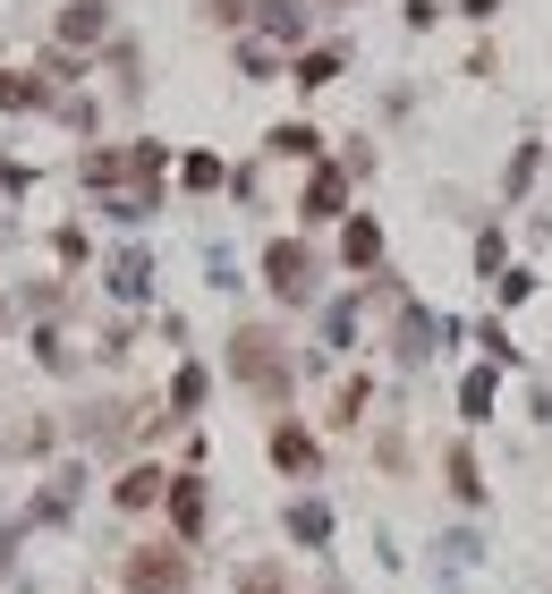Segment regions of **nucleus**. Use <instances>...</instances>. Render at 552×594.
I'll return each instance as SVG.
<instances>
[{"mask_svg":"<svg viewBox=\"0 0 552 594\" xmlns=\"http://www.w3.org/2000/svg\"><path fill=\"white\" fill-rule=\"evenodd\" d=\"M272 459H281V475H315V468H324L315 434H297V425H272Z\"/></svg>","mask_w":552,"mask_h":594,"instance_id":"nucleus-6","label":"nucleus"},{"mask_svg":"<svg viewBox=\"0 0 552 594\" xmlns=\"http://www.w3.org/2000/svg\"><path fill=\"white\" fill-rule=\"evenodd\" d=\"M331 77H340V52H331V43H324V52H306V60H297V86H306V94H324Z\"/></svg>","mask_w":552,"mask_h":594,"instance_id":"nucleus-13","label":"nucleus"},{"mask_svg":"<svg viewBox=\"0 0 552 594\" xmlns=\"http://www.w3.org/2000/svg\"><path fill=\"white\" fill-rule=\"evenodd\" d=\"M170 407H179V416H195V407H204V366H179V382H170Z\"/></svg>","mask_w":552,"mask_h":594,"instance_id":"nucleus-14","label":"nucleus"},{"mask_svg":"<svg viewBox=\"0 0 552 594\" xmlns=\"http://www.w3.org/2000/svg\"><path fill=\"white\" fill-rule=\"evenodd\" d=\"M451 493H459V501H485V475H476V459H467V450H451Z\"/></svg>","mask_w":552,"mask_h":594,"instance_id":"nucleus-19","label":"nucleus"},{"mask_svg":"<svg viewBox=\"0 0 552 594\" xmlns=\"http://www.w3.org/2000/svg\"><path fill=\"white\" fill-rule=\"evenodd\" d=\"M459 407H467V416H493V366H476V374L459 382Z\"/></svg>","mask_w":552,"mask_h":594,"instance_id":"nucleus-15","label":"nucleus"},{"mask_svg":"<svg viewBox=\"0 0 552 594\" xmlns=\"http://www.w3.org/2000/svg\"><path fill=\"white\" fill-rule=\"evenodd\" d=\"M162 493H170V475H162V468H128L120 484H111V501H120V509H154Z\"/></svg>","mask_w":552,"mask_h":594,"instance_id":"nucleus-8","label":"nucleus"},{"mask_svg":"<svg viewBox=\"0 0 552 594\" xmlns=\"http://www.w3.org/2000/svg\"><path fill=\"white\" fill-rule=\"evenodd\" d=\"M340 204H349V170H315V179H306V204H297V213L306 221H340Z\"/></svg>","mask_w":552,"mask_h":594,"instance_id":"nucleus-5","label":"nucleus"},{"mask_svg":"<svg viewBox=\"0 0 552 594\" xmlns=\"http://www.w3.org/2000/svg\"><path fill=\"white\" fill-rule=\"evenodd\" d=\"M111 289H120V298H145V289H154V264H145V255H120V264H111Z\"/></svg>","mask_w":552,"mask_h":594,"instance_id":"nucleus-10","label":"nucleus"},{"mask_svg":"<svg viewBox=\"0 0 552 594\" xmlns=\"http://www.w3.org/2000/svg\"><path fill=\"white\" fill-rule=\"evenodd\" d=\"M263 289H272V298H315V255L297 247V238H272V247H263Z\"/></svg>","mask_w":552,"mask_h":594,"instance_id":"nucleus-3","label":"nucleus"},{"mask_svg":"<svg viewBox=\"0 0 552 594\" xmlns=\"http://www.w3.org/2000/svg\"><path fill=\"white\" fill-rule=\"evenodd\" d=\"M374 255H383V229H374V221H349V229H340V264H349V272H365Z\"/></svg>","mask_w":552,"mask_h":594,"instance_id":"nucleus-9","label":"nucleus"},{"mask_svg":"<svg viewBox=\"0 0 552 594\" xmlns=\"http://www.w3.org/2000/svg\"><path fill=\"white\" fill-rule=\"evenodd\" d=\"M102 34H111V9H102V0H68L60 9V52H86Z\"/></svg>","mask_w":552,"mask_h":594,"instance_id":"nucleus-4","label":"nucleus"},{"mask_svg":"<svg viewBox=\"0 0 552 594\" xmlns=\"http://www.w3.org/2000/svg\"><path fill=\"white\" fill-rule=\"evenodd\" d=\"M290 535H297V543H331V509H324V501H297Z\"/></svg>","mask_w":552,"mask_h":594,"instance_id":"nucleus-11","label":"nucleus"},{"mask_svg":"<svg viewBox=\"0 0 552 594\" xmlns=\"http://www.w3.org/2000/svg\"><path fill=\"white\" fill-rule=\"evenodd\" d=\"M256 9H263V26H272V34H297V26H306V9H297V0H256Z\"/></svg>","mask_w":552,"mask_h":594,"instance_id":"nucleus-20","label":"nucleus"},{"mask_svg":"<svg viewBox=\"0 0 552 594\" xmlns=\"http://www.w3.org/2000/svg\"><path fill=\"white\" fill-rule=\"evenodd\" d=\"M238 594H297V586L281 561H256V569H238Z\"/></svg>","mask_w":552,"mask_h":594,"instance_id":"nucleus-12","label":"nucleus"},{"mask_svg":"<svg viewBox=\"0 0 552 594\" xmlns=\"http://www.w3.org/2000/svg\"><path fill=\"white\" fill-rule=\"evenodd\" d=\"M179 179H188L195 195H213V188H222V161H213V154H188V161H179Z\"/></svg>","mask_w":552,"mask_h":594,"instance_id":"nucleus-18","label":"nucleus"},{"mask_svg":"<svg viewBox=\"0 0 552 594\" xmlns=\"http://www.w3.org/2000/svg\"><path fill=\"white\" fill-rule=\"evenodd\" d=\"M170 527H179V535H188V543H195V535H204V484H195V475H170Z\"/></svg>","mask_w":552,"mask_h":594,"instance_id":"nucleus-7","label":"nucleus"},{"mask_svg":"<svg viewBox=\"0 0 552 594\" xmlns=\"http://www.w3.org/2000/svg\"><path fill=\"white\" fill-rule=\"evenodd\" d=\"M229 374L256 382L263 400H281V391H290V366H281V340H272V332H238V340H229Z\"/></svg>","mask_w":552,"mask_h":594,"instance_id":"nucleus-1","label":"nucleus"},{"mask_svg":"<svg viewBox=\"0 0 552 594\" xmlns=\"http://www.w3.org/2000/svg\"><path fill=\"white\" fill-rule=\"evenodd\" d=\"M128 594H188V552H170V543H136V552H128Z\"/></svg>","mask_w":552,"mask_h":594,"instance_id":"nucleus-2","label":"nucleus"},{"mask_svg":"<svg viewBox=\"0 0 552 594\" xmlns=\"http://www.w3.org/2000/svg\"><path fill=\"white\" fill-rule=\"evenodd\" d=\"M315 145H324L315 127H272V154H281V161H306V154H315Z\"/></svg>","mask_w":552,"mask_h":594,"instance_id":"nucleus-16","label":"nucleus"},{"mask_svg":"<svg viewBox=\"0 0 552 594\" xmlns=\"http://www.w3.org/2000/svg\"><path fill=\"white\" fill-rule=\"evenodd\" d=\"M26 102H43V86L18 77V68H0V111H26Z\"/></svg>","mask_w":552,"mask_h":594,"instance_id":"nucleus-17","label":"nucleus"}]
</instances>
